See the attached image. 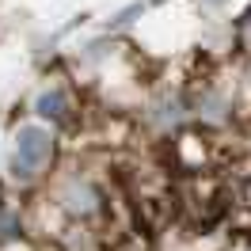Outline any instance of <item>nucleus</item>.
<instances>
[{"label":"nucleus","mask_w":251,"mask_h":251,"mask_svg":"<svg viewBox=\"0 0 251 251\" xmlns=\"http://www.w3.org/2000/svg\"><path fill=\"white\" fill-rule=\"evenodd\" d=\"M53 156V137L46 126H23L16 133V156H12V175L16 179H31L38 168H46Z\"/></svg>","instance_id":"nucleus-1"},{"label":"nucleus","mask_w":251,"mask_h":251,"mask_svg":"<svg viewBox=\"0 0 251 251\" xmlns=\"http://www.w3.org/2000/svg\"><path fill=\"white\" fill-rule=\"evenodd\" d=\"M34 110H38V118H50V122H65L69 118V99H65L61 88H50L34 99Z\"/></svg>","instance_id":"nucleus-2"},{"label":"nucleus","mask_w":251,"mask_h":251,"mask_svg":"<svg viewBox=\"0 0 251 251\" xmlns=\"http://www.w3.org/2000/svg\"><path fill=\"white\" fill-rule=\"evenodd\" d=\"M16 228H19V221L12 213H0V236H16Z\"/></svg>","instance_id":"nucleus-3"},{"label":"nucleus","mask_w":251,"mask_h":251,"mask_svg":"<svg viewBox=\"0 0 251 251\" xmlns=\"http://www.w3.org/2000/svg\"><path fill=\"white\" fill-rule=\"evenodd\" d=\"M205 4H221V0H205Z\"/></svg>","instance_id":"nucleus-4"}]
</instances>
